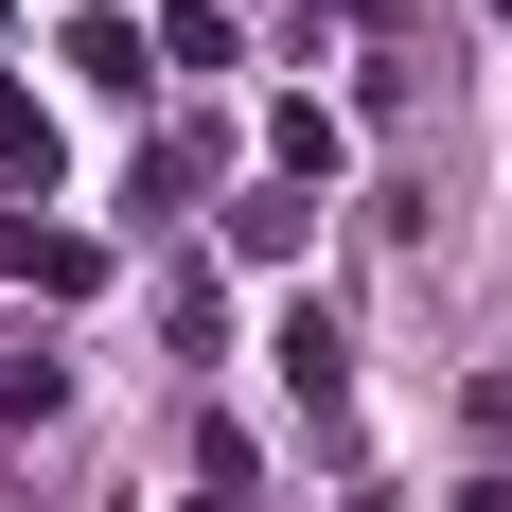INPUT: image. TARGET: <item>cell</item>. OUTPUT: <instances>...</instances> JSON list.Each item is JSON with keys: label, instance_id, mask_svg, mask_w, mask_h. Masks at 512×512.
Masks as SVG:
<instances>
[{"label": "cell", "instance_id": "cell-1", "mask_svg": "<svg viewBox=\"0 0 512 512\" xmlns=\"http://www.w3.org/2000/svg\"><path fill=\"white\" fill-rule=\"evenodd\" d=\"M0 265H18V283H53V301H71V283H106L89 230H36V212H0Z\"/></svg>", "mask_w": 512, "mask_h": 512}, {"label": "cell", "instance_id": "cell-2", "mask_svg": "<svg viewBox=\"0 0 512 512\" xmlns=\"http://www.w3.org/2000/svg\"><path fill=\"white\" fill-rule=\"evenodd\" d=\"M0 195H53V106L0 89Z\"/></svg>", "mask_w": 512, "mask_h": 512}, {"label": "cell", "instance_id": "cell-3", "mask_svg": "<svg viewBox=\"0 0 512 512\" xmlns=\"http://www.w3.org/2000/svg\"><path fill=\"white\" fill-rule=\"evenodd\" d=\"M301 230H318V195H301V177H265V195L230 212V248H248V265H283V248H301Z\"/></svg>", "mask_w": 512, "mask_h": 512}, {"label": "cell", "instance_id": "cell-4", "mask_svg": "<svg viewBox=\"0 0 512 512\" xmlns=\"http://www.w3.org/2000/svg\"><path fill=\"white\" fill-rule=\"evenodd\" d=\"M212 512H248V495H212Z\"/></svg>", "mask_w": 512, "mask_h": 512}]
</instances>
